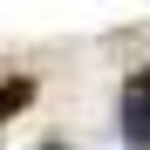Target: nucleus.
<instances>
[{
  "label": "nucleus",
  "mask_w": 150,
  "mask_h": 150,
  "mask_svg": "<svg viewBox=\"0 0 150 150\" xmlns=\"http://www.w3.org/2000/svg\"><path fill=\"white\" fill-rule=\"evenodd\" d=\"M28 103H34V82H28V75H14V82H0V123H7V116H21Z\"/></svg>",
  "instance_id": "2"
},
{
  "label": "nucleus",
  "mask_w": 150,
  "mask_h": 150,
  "mask_svg": "<svg viewBox=\"0 0 150 150\" xmlns=\"http://www.w3.org/2000/svg\"><path fill=\"white\" fill-rule=\"evenodd\" d=\"M41 150H62V143H41Z\"/></svg>",
  "instance_id": "3"
},
{
  "label": "nucleus",
  "mask_w": 150,
  "mask_h": 150,
  "mask_svg": "<svg viewBox=\"0 0 150 150\" xmlns=\"http://www.w3.org/2000/svg\"><path fill=\"white\" fill-rule=\"evenodd\" d=\"M116 137L130 150H150V82L143 75H130L123 82V103H116Z\"/></svg>",
  "instance_id": "1"
}]
</instances>
